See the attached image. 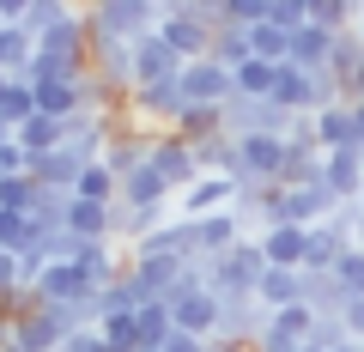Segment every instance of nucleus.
Returning a JSON list of instances; mask_svg holds the SVG:
<instances>
[{
  "label": "nucleus",
  "instance_id": "obj_1",
  "mask_svg": "<svg viewBox=\"0 0 364 352\" xmlns=\"http://www.w3.org/2000/svg\"><path fill=\"white\" fill-rule=\"evenodd\" d=\"M261 274H267L261 237H243L237 249H225V255L213 261V274H207V292H219V298H255Z\"/></svg>",
  "mask_w": 364,
  "mask_h": 352
},
{
  "label": "nucleus",
  "instance_id": "obj_2",
  "mask_svg": "<svg viewBox=\"0 0 364 352\" xmlns=\"http://www.w3.org/2000/svg\"><path fill=\"white\" fill-rule=\"evenodd\" d=\"M334 213V195L322 183H273L267 188V225H322Z\"/></svg>",
  "mask_w": 364,
  "mask_h": 352
},
{
  "label": "nucleus",
  "instance_id": "obj_3",
  "mask_svg": "<svg viewBox=\"0 0 364 352\" xmlns=\"http://www.w3.org/2000/svg\"><path fill=\"white\" fill-rule=\"evenodd\" d=\"M182 110H188V97H182L176 79H164V85H134L128 92V122H140L152 134H170L182 122Z\"/></svg>",
  "mask_w": 364,
  "mask_h": 352
},
{
  "label": "nucleus",
  "instance_id": "obj_4",
  "mask_svg": "<svg viewBox=\"0 0 364 352\" xmlns=\"http://www.w3.org/2000/svg\"><path fill=\"white\" fill-rule=\"evenodd\" d=\"M176 85H182V97H188V104H213V110H225V104L237 97V73H231L225 61H213V55H200V61H182Z\"/></svg>",
  "mask_w": 364,
  "mask_h": 352
},
{
  "label": "nucleus",
  "instance_id": "obj_5",
  "mask_svg": "<svg viewBox=\"0 0 364 352\" xmlns=\"http://www.w3.org/2000/svg\"><path fill=\"white\" fill-rule=\"evenodd\" d=\"M291 128V110H279L273 97H231L225 104V134L231 140H249V134H279L286 140Z\"/></svg>",
  "mask_w": 364,
  "mask_h": 352
},
{
  "label": "nucleus",
  "instance_id": "obj_6",
  "mask_svg": "<svg viewBox=\"0 0 364 352\" xmlns=\"http://www.w3.org/2000/svg\"><path fill=\"white\" fill-rule=\"evenodd\" d=\"M146 164L158 170L170 183V195H182V188H195L200 183V164H195V146L188 140H176V134H152V158Z\"/></svg>",
  "mask_w": 364,
  "mask_h": 352
},
{
  "label": "nucleus",
  "instance_id": "obj_7",
  "mask_svg": "<svg viewBox=\"0 0 364 352\" xmlns=\"http://www.w3.org/2000/svg\"><path fill=\"white\" fill-rule=\"evenodd\" d=\"M267 316H273V310H267L261 298H225V304H219V334H213V340L255 352V340H261V328H267Z\"/></svg>",
  "mask_w": 364,
  "mask_h": 352
},
{
  "label": "nucleus",
  "instance_id": "obj_8",
  "mask_svg": "<svg viewBox=\"0 0 364 352\" xmlns=\"http://www.w3.org/2000/svg\"><path fill=\"white\" fill-rule=\"evenodd\" d=\"M219 292H176L170 298V322L182 328V334H200V340H213L219 334Z\"/></svg>",
  "mask_w": 364,
  "mask_h": 352
},
{
  "label": "nucleus",
  "instance_id": "obj_9",
  "mask_svg": "<svg viewBox=\"0 0 364 352\" xmlns=\"http://www.w3.org/2000/svg\"><path fill=\"white\" fill-rule=\"evenodd\" d=\"M322 188L334 195V207H340V201H358V188H364V152H358V146H346V152H322Z\"/></svg>",
  "mask_w": 364,
  "mask_h": 352
},
{
  "label": "nucleus",
  "instance_id": "obj_10",
  "mask_svg": "<svg viewBox=\"0 0 364 352\" xmlns=\"http://www.w3.org/2000/svg\"><path fill=\"white\" fill-rule=\"evenodd\" d=\"M243 237H249V231H243V219H237L231 207H225V213H207V219H195V255H200V261H219L225 249H237Z\"/></svg>",
  "mask_w": 364,
  "mask_h": 352
},
{
  "label": "nucleus",
  "instance_id": "obj_11",
  "mask_svg": "<svg viewBox=\"0 0 364 352\" xmlns=\"http://www.w3.org/2000/svg\"><path fill=\"white\" fill-rule=\"evenodd\" d=\"M237 201V176H200L195 188L176 195V213L182 219H207V213H225Z\"/></svg>",
  "mask_w": 364,
  "mask_h": 352
},
{
  "label": "nucleus",
  "instance_id": "obj_12",
  "mask_svg": "<svg viewBox=\"0 0 364 352\" xmlns=\"http://www.w3.org/2000/svg\"><path fill=\"white\" fill-rule=\"evenodd\" d=\"M176 73H182V61H176V49H170L158 31L134 43V85H164V79H176Z\"/></svg>",
  "mask_w": 364,
  "mask_h": 352
},
{
  "label": "nucleus",
  "instance_id": "obj_13",
  "mask_svg": "<svg viewBox=\"0 0 364 352\" xmlns=\"http://www.w3.org/2000/svg\"><path fill=\"white\" fill-rule=\"evenodd\" d=\"M31 292H37V304H79L85 298V274H79V261H49L37 279H31Z\"/></svg>",
  "mask_w": 364,
  "mask_h": 352
},
{
  "label": "nucleus",
  "instance_id": "obj_14",
  "mask_svg": "<svg viewBox=\"0 0 364 352\" xmlns=\"http://www.w3.org/2000/svg\"><path fill=\"white\" fill-rule=\"evenodd\" d=\"M213 31L207 18H158V37L176 49V61H200V55H213Z\"/></svg>",
  "mask_w": 364,
  "mask_h": 352
},
{
  "label": "nucleus",
  "instance_id": "obj_15",
  "mask_svg": "<svg viewBox=\"0 0 364 352\" xmlns=\"http://www.w3.org/2000/svg\"><path fill=\"white\" fill-rule=\"evenodd\" d=\"M79 170H85V158H79L73 146H55V152H37V158H31V183H37V188H61V195H73Z\"/></svg>",
  "mask_w": 364,
  "mask_h": 352
},
{
  "label": "nucleus",
  "instance_id": "obj_16",
  "mask_svg": "<svg viewBox=\"0 0 364 352\" xmlns=\"http://www.w3.org/2000/svg\"><path fill=\"white\" fill-rule=\"evenodd\" d=\"M122 267H128V249L109 243V237H104V243H85V249H79V274H85L91 292H104L109 279L122 274Z\"/></svg>",
  "mask_w": 364,
  "mask_h": 352
},
{
  "label": "nucleus",
  "instance_id": "obj_17",
  "mask_svg": "<svg viewBox=\"0 0 364 352\" xmlns=\"http://www.w3.org/2000/svg\"><path fill=\"white\" fill-rule=\"evenodd\" d=\"M304 243H310V225H267L261 231L267 267H304Z\"/></svg>",
  "mask_w": 364,
  "mask_h": 352
},
{
  "label": "nucleus",
  "instance_id": "obj_18",
  "mask_svg": "<svg viewBox=\"0 0 364 352\" xmlns=\"http://www.w3.org/2000/svg\"><path fill=\"white\" fill-rule=\"evenodd\" d=\"M61 225H67L73 237H85V243H104V237H109V207H104V201H79V195H67ZM109 243H116V237H109Z\"/></svg>",
  "mask_w": 364,
  "mask_h": 352
},
{
  "label": "nucleus",
  "instance_id": "obj_19",
  "mask_svg": "<svg viewBox=\"0 0 364 352\" xmlns=\"http://www.w3.org/2000/svg\"><path fill=\"white\" fill-rule=\"evenodd\" d=\"M358 67H364V37H358V25H352V31H334V49H328V79L340 85V97L352 92Z\"/></svg>",
  "mask_w": 364,
  "mask_h": 352
},
{
  "label": "nucleus",
  "instance_id": "obj_20",
  "mask_svg": "<svg viewBox=\"0 0 364 352\" xmlns=\"http://www.w3.org/2000/svg\"><path fill=\"white\" fill-rule=\"evenodd\" d=\"M328 49H334V31H322L316 18H304V25L291 31V55L286 61L310 67V73H328Z\"/></svg>",
  "mask_w": 364,
  "mask_h": 352
},
{
  "label": "nucleus",
  "instance_id": "obj_21",
  "mask_svg": "<svg viewBox=\"0 0 364 352\" xmlns=\"http://www.w3.org/2000/svg\"><path fill=\"white\" fill-rule=\"evenodd\" d=\"M255 298L267 304V310H291V304H304V267H267L255 286Z\"/></svg>",
  "mask_w": 364,
  "mask_h": 352
},
{
  "label": "nucleus",
  "instance_id": "obj_22",
  "mask_svg": "<svg viewBox=\"0 0 364 352\" xmlns=\"http://www.w3.org/2000/svg\"><path fill=\"white\" fill-rule=\"evenodd\" d=\"M316 146L322 152H346V146H358L352 140V104L340 97V104H328V110H316ZM364 152V146H358Z\"/></svg>",
  "mask_w": 364,
  "mask_h": 352
},
{
  "label": "nucleus",
  "instance_id": "obj_23",
  "mask_svg": "<svg viewBox=\"0 0 364 352\" xmlns=\"http://www.w3.org/2000/svg\"><path fill=\"white\" fill-rule=\"evenodd\" d=\"M134 279H140L146 304H170L176 298V279H182V261H128Z\"/></svg>",
  "mask_w": 364,
  "mask_h": 352
},
{
  "label": "nucleus",
  "instance_id": "obj_24",
  "mask_svg": "<svg viewBox=\"0 0 364 352\" xmlns=\"http://www.w3.org/2000/svg\"><path fill=\"white\" fill-rule=\"evenodd\" d=\"M122 201H134V207H176V195H170V183L158 176L152 164H140L134 176H122Z\"/></svg>",
  "mask_w": 364,
  "mask_h": 352
},
{
  "label": "nucleus",
  "instance_id": "obj_25",
  "mask_svg": "<svg viewBox=\"0 0 364 352\" xmlns=\"http://www.w3.org/2000/svg\"><path fill=\"white\" fill-rule=\"evenodd\" d=\"M31 55H37V37H31L25 25H0V73L25 79L31 73Z\"/></svg>",
  "mask_w": 364,
  "mask_h": 352
},
{
  "label": "nucleus",
  "instance_id": "obj_26",
  "mask_svg": "<svg viewBox=\"0 0 364 352\" xmlns=\"http://www.w3.org/2000/svg\"><path fill=\"white\" fill-rule=\"evenodd\" d=\"M346 237H334L328 225H310V243H304V274H334V261L346 255Z\"/></svg>",
  "mask_w": 364,
  "mask_h": 352
},
{
  "label": "nucleus",
  "instance_id": "obj_27",
  "mask_svg": "<svg viewBox=\"0 0 364 352\" xmlns=\"http://www.w3.org/2000/svg\"><path fill=\"white\" fill-rule=\"evenodd\" d=\"M170 134H176V140H188V146H200V140H213V134H225V110L188 104V110H182V122H176Z\"/></svg>",
  "mask_w": 364,
  "mask_h": 352
},
{
  "label": "nucleus",
  "instance_id": "obj_28",
  "mask_svg": "<svg viewBox=\"0 0 364 352\" xmlns=\"http://www.w3.org/2000/svg\"><path fill=\"white\" fill-rule=\"evenodd\" d=\"M304 304H310L316 316H340L346 310V286H340L334 274H304Z\"/></svg>",
  "mask_w": 364,
  "mask_h": 352
},
{
  "label": "nucleus",
  "instance_id": "obj_29",
  "mask_svg": "<svg viewBox=\"0 0 364 352\" xmlns=\"http://www.w3.org/2000/svg\"><path fill=\"white\" fill-rule=\"evenodd\" d=\"M0 213H25V219H37V213H43V188L31 183V176H0Z\"/></svg>",
  "mask_w": 364,
  "mask_h": 352
},
{
  "label": "nucleus",
  "instance_id": "obj_30",
  "mask_svg": "<svg viewBox=\"0 0 364 352\" xmlns=\"http://www.w3.org/2000/svg\"><path fill=\"white\" fill-rule=\"evenodd\" d=\"M195 164H200V176H231V170H237V140H231V134L200 140L195 146Z\"/></svg>",
  "mask_w": 364,
  "mask_h": 352
},
{
  "label": "nucleus",
  "instance_id": "obj_31",
  "mask_svg": "<svg viewBox=\"0 0 364 352\" xmlns=\"http://www.w3.org/2000/svg\"><path fill=\"white\" fill-rule=\"evenodd\" d=\"M13 140H18V146H25V152H31V158H37V152H55V146H61V140H67V128H61V122H55V116H43V110H37V116H31V122H25V128H18V134H13Z\"/></svg>",
  "mask_w": 364,
  "mask_h": 352
},
{
  "label": "nucleus",
  "instance_id": "obj_32",
  "mask_svg": "<svg viewBox=\"0 0 364 352\" xmlns=\"http://www.w3.org/2000/svg\"><path fill=\"white\" fill-rule=\"evenodd\" d=\"M249 55H255V61H273V67H279V61L291 55V31H279L273 18H267V25H249Z\"/></svg>",
  "mask_w": 364,
  "mask_h": 352
},
{
  "label": "nucleus",
  "instance_id": "obj_33",
  "mask_svg": "<svg viewBox=\"0 0 364 352\" xmlns=\"http://www.w3.org/2000/svg\"><path fill=\"white\" fill-rule=\"evenodd\" d=\"M213 61H225L237 73V67L249 61V25H231V18H225V25L213 31Z\"/></svg>",
  "mask_w": 364,
  "mask_h": 352
},
{
  "label": "nucleus",
  "instance_id": "obj_34",
  "mask_svg": "<svg viewBox=\"0 0 364 352\" xmlns=\"http://www.w3.org/2000/svg\"><path fill=\"white\" fill-rule=\"evenodd\" d=\"M279 183H322V146H286Z\"/></svg>",
  "mask_w": 364,
  "mask_h": 352
},
{
  "label": "nucleus",
  "instance_id": "obj_35",
  "mask_svg": "<svg viewBox=\"0 0 364 352\" xmlns=\"http://www.w3.org/2000/svg\"><path fill=\"white\" fill-rule=\"evenodd\" d=\"M0 116L13 122V134L37 116V92H31V79H6V97H0Z\"/></svg>",
  "mask_w": 364,
  "mask_h": 352
},
{
  "label": "nucleus",
  "instance_id": "obj_36",
  "mask_svg": "<svg viewBox=\"0 0 364 352\" xmlns=\"http://www.w3.org/2000/svg\"><path fill=\"white\" fill-rule=\"evenodd\" d=\"M273 79H279V67L249 55V61L237 67V97H273Z\"/></svg>",
  "mask_w": 364,
  "mask_h": 352
},
{
  "label": "nucleus",
  "instance_id": "obj_37",
  "mask_svg": "<svg viewBox=\"0 0 364 352\" xmlns=\"http://www.w3.org/2000/svg\"><path fill=\"white\" fill-rule=\"evenodd\" d=\"M79 13V0H31V13H25V31L31 37H43V31H55L61 18Z\"/></svg>",
  "mask_w": 364,
  "mask_h": 352
},
{
  "label": "nucleus",
  "instance_id": "obj_38",
  "mask_svg": "<svg viewBox=\"0 0 364 352\" xmlns=\"http://www.w3.org/2000/svg\"><path fill=\"white\" fill-rule=\"evenodd\" d=\"M73 195H79V201H104V207H109V201L122 195V183L109 176L104 164H85V170H79V183H73Z\"/></svg>",
  "mask_w": 364,
  "mask_h": 352
},
{
  "label": "nucleus",
  "instance_id": "obj_39",
  "mask_svg": "<svg viewBox=\"0 0 364 352\" xmlns=\"http://www.w3.org/2000/svg\"><path fill=\"white\" fill-rule=\"evenodd\" d=\"M31 243H37V225H31L25 213H0V249H13V255H25Z\"/></svg>",
  "mask_w": 364,
  "mask_h": 352
},
{
  "label": "nucleus",
  "instance_id": "obj_40",
  "mask_svg": "<svg viewBox=\"0 0 364 352\" xmlns=\"http://www.w3.org/2000/svg\"><path fill=\"white\" fill-rule=\"evenodd\" d=\"M334 279L346 286V298H364V249H358V243L334 261Z\"/></svg>",
  "mask_w": 364,
  "mask_h": 352
},
{
  "label": "nucleus",
  "instance_id": "obj_41",
  "mask_svg": "<svg viewBox=\"0 0 364 352\" xmlns=\"http://www.w3.org/2000/svg\"><path fill=\"white\" fill-rule=\"evenodd\" d=\"M267 13H273V0H225L231 25H267Z\"/></svg>",
  "mask_w": 364,
  "mask_h": 352
},
{
  "label": "nucleus",
  "instance_id": "obj_42",
  "mask_svg": "<svg viewBox=\"0 0 364 352\" xmlns=\"http://www.w3.org/2000/svg\"><path fill=\"white\" fill-rule=\"evenodd\" d=\"M273 25H279V31H298L304 25V18H310V6H304V0H273Z\"/></svg>",
  "mask_w": 364,
  "mask_h": 352
},
{
  "label": "nucleus",
  "instance_id": "obj_43",
  "mask_svg": "<svg viewBox=\"0 0 364 352\" xmlns=\"http://www.w3.org/2000/svg\"><path fill=\"white\" fill-rule=\"evenodd\" d=\"M0 176H31V152H25L18 140L0 146Z\"/></svg>",
  "mask_w": 364,
  "mask_h": 352
},
{
  "label": "nucleus",
  "instance_id": "obj_44",
  "mask_svg": "<svg viewBox=\"0 0 364 352\" xmlns=\"http://www.w3.org/2000/svg\"><path fill=\"white\" fill-rule=\"evenodd\" d=\"M13 286H31V279H25V267H18L13 249H0V292H13Z\"/></svg>",
  "mask_w": 364,
  "mask_h": 352
},
{
  "label": "nucleus",
  "instance_id": "obj_45",
  "mask_svg": "<svg viewBox=\"0 0 364 352\" xmlns=\"http://www.w3.org/2000/svg\"><path fill=\"white\" fill-rule=\"evenodd\" d=\"M158 352H213V340H200V334H182V328H176V334H170Z\"/></svg>",
  "mask_w": 364,
  "mask_h": 352
},
{
  "label": "nucleus",
  "instance_id": "obj_46",
  "mask_svg": "<svg viewBox=\"0 0 364 352\" xmlns=\"http://www.w3.org/2000/svg\"><path fill=\"white\" fill-rule=\"evenodd\" d=\"M340 322H346V334L364 346V298H346V310H340Z\"/></svg>",
  "mask_w": 364,
  "mask_h": 352
},
{
  "label": "nucleus",
  "instance_id": "obj_47",
  "mask_svg": "<svg viewBox=\"0 0 364 352\" xmlns=\"http://www.w3.org/2000/svg\"><path fill=\"white\" fill-rule=\"evenodd\" d=\"M31 0H0V25H25Z\"/></svg>",
  "mask_w": 364,
  "mask_h": 352
},
{
  "label": "nucleus",
  "instance_id": "obj_48",
  "mask_svg": "<svg viewBox=\"0 0 364 352\" xmlns=\"http://www.w3.org/2000/svg\"><path fill=\"white\" fill-rule=\"evenodd\" d=\"M352 140L364 146V97H358V104H352Z\"/></svg>",
  "mask_w": 364,
  "mask_h": 352
},
{
  "label": "nucleus",
  "instance_id": "obj_49",
  "mask_svg": "<svg viewBox=\"0 0 364 352\" xmlns=\"http://www.w3.org/2000/svg\"><path fill=\"white\" fill-rule=\"evenodd\" d=\"M6 140H13V122H6V116H0V146H6Z\"/></svg>",
  "mask_w": 364,
  "mask_h": 352
},
{
  "label": "nucleus",
  "instance_id": "obj_50",
  "mask_svg": "<svg viewBox=\"0 0 364 352\" xmlns=\"http://www.w3.org/2000/svg\"><path fill=\"white\" fill-rule=\"evenodd\" d=\"M346 13H352V25H358V13H364V0H346Z\"/></svg>",
  "mask_w": 364,
  "mask_h": 352
},
{
  "label": "nucleus",
  "instance_id": "obj_51",
  "mask_svg": "<svg viewBox=\"0 0 364 352\" xmlns=\"http://www.w3.org/2000/svg\"><path fill=\"white\" fill-rule=\"evenodd\" d=\"M334 352H364V346H358V340H346V346H334Z\"/></svg>",
  "mask_w": 364,
  "mask_h": 352
},
{
  "label": "nucleus",
  "instance_id": "obj_52",
  "mask_svg": "<svg viewBox=\"0 0 364 352\" xmlns=\"http://www.w3.org/2000/svg\"><path fill=\"white\" fill-rule=\"evenodd\" d=\"M0 352H25V346H18V340H13V346H0Z\"/></svg>",
  "mask_w": 364,
  "mask_h": 352
},
{
  "label": "nucleus",
  "instance_id": "obj_53",
  "mask_svg": "<svg viewBox=\"0 0 364 352\" xmlns=\"http://www.w3.org/2000/svg\"><path fill=\"white\" fill-rule=\"evenodd\" d=\"M358 249H364V219H358Z\"/></svg>",
  "mask_w": 364,
  "mask_h": 352
},
{
  "label": "nucleus",
  "instance_id": "obj_54",
  "mask_svg": "<svg viewBox=\"0 0 364 352\" xmlns=\"http://www.w3.org/2000/svg\"><path fill=\"white\" fill-rule=\"evenodd\" d=\"M0 97H6V73H0Z\"/></svg>",
  "mask_w": 364,
  "mask_h": 352
},
{
  "label": "nucleus",
  "instance_id": "obj_55",
  "mask_svg": "<svg viewBox=\"0 0 364 352\" xmlns=\"http://www.w3.org/2000/svg\"><path fill=\"white\" fill-rule=\"evenodd\" d=\"M358 37H364V13H358Z\"/></svg>",
  "mask_w": 364,
  "mask_h": 352
},
{
  "label": "nucleus",
  "instance_id": "obj_56",
  "mask_svg": "<svg viewBox=\"0 0 364 352\" xmlns=\"http://www.w3.org/2000/svg\"><path fill=\"white\" fill-rule=\"evenodd\" d=\"M358 207H364V188H358Z\"/></svg>",
  "mask_w": 364,
  "mask_h": 352
},
{
  "label": "nucleus",
  "instance_id": "obj_57",
  "mask_svg": "<svg viewBox=\"0 0 364 352\" xmlns=\"http://www.w3.org/2000/svg\"><path fill=\"white\" fill-rule=\"evenodd\" d=\"M304 352H316V346H304Z\"/></svg>",
  "mask_w": 364,
  "mask_h": 352
}]
</instances>
